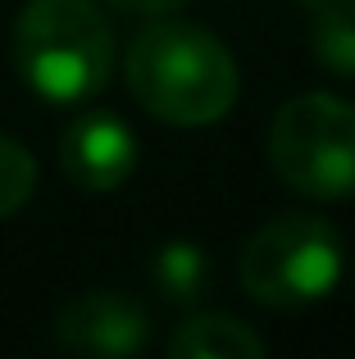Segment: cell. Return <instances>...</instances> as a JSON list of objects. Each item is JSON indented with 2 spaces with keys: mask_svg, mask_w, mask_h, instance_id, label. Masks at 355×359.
<instances>
[{
  "mask_svg": "<svg viewBox=\"0 0 355 359\" xmlns=\"http://www.w3.org/2000/svg\"><path fill=\"white\" fill-rule=\"evenodd\" d=\"M123 73L133 100L169 128L219 123L241 91V73L228 46L196 23H173L169 14L133 36Z\"/></svg>",
  "mask_w": 355,
  "mask_h": 359,
  "instance_id": "6da1fadb",
  "label": "cell"
},
{
  "mask_svg": "<svg viewBox=\"0 0 355 359\" xmlns=\"http://www.w3.org/2000/svg\"><path fill=\"white\" fill-rule=\"evenodd\" d=\"M14 69L51 105H87L114 73V32L96 0H27L14 23Z\"/></svg>",
  "mask_w": 355,
  "mask_h": 359,
  "instance_id": "7a4b0ae2",
  "label": "cell"
},
{
  "mask_svg": "<svg viewBox=\"0 0 355 359\" xmlns=\"http://www.w3.org/2000/svg\"><path fill=\"white\" fill-rule=\"evenodd\" d=\"M347 273V250L328 219L319 214H283L264 223L237 259V278L255 305L305 309L337 291Z\"/></svg>",
  "mask_w": 355,
  "mask_h": 359,
  "instance_id": "3957f363",
  "label": "cell"
},
{
  "mask_svg": "<svg viewBox=\"0 0 355 359\" xmlns=\"http://www.w3.org/2000/svg\"><path fill=\"white\" fill-rule=\"evenodd\" d=\"M269 168L310 201L355 196V105L333 91L292 96L269 123Z\"/></svg>",
  "mask_w": 355,
  "mask_h": 359,
  "instance_id": "277c9868",
  "label": "cell"
},
{
  "mask_svg": "<svg viewBox=\"0 0 355 359\" xmlns=\"http://www.w3.org/2000/svg\"><path fill=\"white\" fill-rule=\"evenodd\" d=\"M55 346L73 355L123 359L151 346V314L123 291H82L55 314Z\"/></svg>",
  "mask_w": 355,
  "mask_h": 359,
  "instance_id": "5b68a950",
  "label": "cell"
},
{
  "mask_svg": "<svg viewBox=\"0 0 355 359\" xmlns=\"http://www.w3.org/2000/svg\"><path fill=\"white\" fill-rule=\"evenodd\" d=\"M60 168L82 191H119L137 168V137L119 114L87 109L64 128Z\"/></svg>",
  "mask_w": 355,
  "mask_h": 359,
  "instance_id": "8992f818",
  "label": "cell"
},
{
  "mask_svg": "<svg viewBox=\"0 0 355 359\" xmlns=\"http://www.w3.org/2000/svg\"><path fill=\"white\" fill-rule=\"evenodd\" d=\"M173 359H264L269 346L260 332L228 314H196L169 337Z\"/></svg>",
  "mask_w": 355,
  "mask_h": 359,
  "instance_id": "52a82bcc",
  "label": "cell"
},
{
  "mask_svg": "<svg viewBox=\"0 0 355 359\" xmlns=\"http://www.w3.org/2000/svg\"><path fill=\"white\" fill-rule=\"evenodd\" d=\"M310 14V55L319 69L355 78V0H319Z\"/></svg>",
  "mask_w": 355,
  "mask_h": 359,
  "instance_id": "ba28073f",
  "label": "cell"
},
{
  "mask_svg": "<svg viewBox=\"0 0 355 359\" xmlns=\"http://www.w3.org/2000/svg\"><path fill=\"white\" fill-rule=\"evenodd\" d=\"M151 282L164 300H178V305L201 300L205 287H210V255H205V245L164 241L160 250L151 255Z\"/></svg>",
  "mask_w": 355,
  "mask_h": 359,
  "instance_id": "9c48e42d",
  "label": "cell"
},
{
  "mask_svg": "<svg viewBox=\"0 0 355 359\" xmlns=\"http://www.w3.org/2000/svg\"><path fill=\"white\" fill-rule=\"evenodd\" d=\"M36 191V164L23 141L0 132V219H14Z\"/></svg>",
  "mask_w": 355,
  "mask_h": 359,
  "instance_id": "30bf717a",
  "label": "cell"
},
{
  "mask_svg": "<svg viewBox=\"0 0 355 359\" xmlns=\"http://www.w3.org/2000/svg\"><path fill=\"white\" fill-rule=\"evenodd\" d=\"M114 9L123 14H137V18H164V14H178L187 0H109Z\"/></svg>",
  "mask_w": 355,
  "mask_h": 359,
  "instance_id": "8fae6325",
  "label": "cell"
},
{
  "mask_svg": "<svg viewBox=\"0 0 355 359\" xmlns=\"http://www.w3.org/2000/svg\"><path fill=\"white\" fill-rule=\"evenodd\" d=\"M301 5H305V9H314V5H319V0H301Z\"/></svg>",
  "mask_w": 355,
  "mask_h": 359,
  "instance_id": "7c38bea8",
  "label": "cell"
}]
</instances>
